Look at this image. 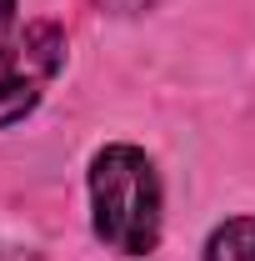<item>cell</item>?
<instances>
[{
  "label": "cell",
  "mask_w": 255,
  "mask_h": 261,
  "mask_svg": "<svg viewBox=\"0 0 255 261\" xmlns=\"http://www.w3.org/2000/svg\"><path fill=\"white\" fill-rule=\"evenodd\" d=\"M65 65V35L50 20L10 25L0 35V126L30 116L45 81Z\"/></svg>",
  "instance_id": "obj_2"
},
{
  "label": "cell",
  "mask_w": 255,
  "mask_h": 261,
  "mask_svg": "<svg viewBox=\"0 0 255 261\" xmlns=\"http://www.w3.org/2000/svg\"><path fill=\"white\" fill-rule=\"evenodd\" d=\"M15 25V0H0V35Z\"/></svg>",
  "instance_id": "obj_4"
},
{
  "label": "cell",
  "mask_w": 255,
  "mask_h": 261,
  "mask_svg": "<svg viewBox=\"0 0 255 261\" xmlns=\"http://www.w3.org/2000/svg\"><path fill=\"white\" fill-rule=\"evenodd\" d=\"M100 5H110V10H145L150 0H100Z\"/></svg>",
  "instance_id": "obj_5"
},
{
  "label": "cell",
  "mask_w": 255,
  "mask_h": 261,
  "mask_svg": "<svg viewBox=\"0 0 255 261\" xmlns=\"http://www.w3.org/2000/svg\"><path fill=\"white\" fill-rule=\"evenodd\" d=\"M205 261H255V221L250 216H230L210 231Z\"/></svg>",
  "instance_id": "obj_3"
},
{
  "label": "cell",
  "mask_w": 255,
  "mask_h": 261,
  "mask_svg": "<svg viewBox=\"0 0 255 261\" xmlns=\"http://www.w3.org/2000/svg\"><path fill=\"white\" fill-rule=\"evenodd\" d=\"M95 236L110 251L145 256L160 241V176L140 146H105L90 161Z\"/></svg>",
  "instance_id": "obj_1"
}]
</instances>
